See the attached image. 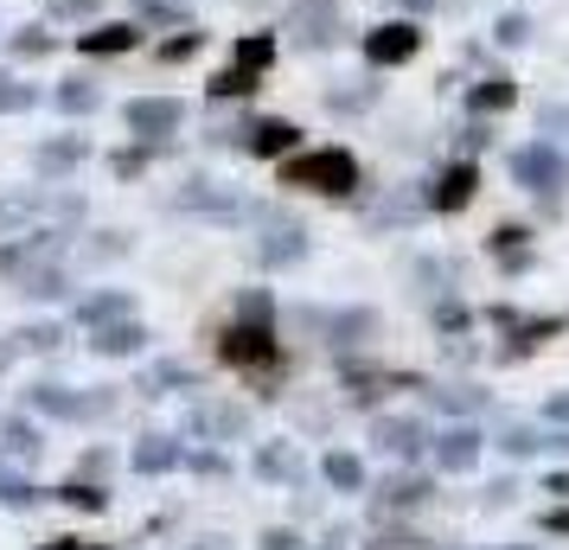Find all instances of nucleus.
<instances>
[{
	"label": "nucleus",
	"instance_id": "nucleus-1",
	"mask_svg": "<svg viewBox=\"0 0 569 550\" xmlns=\"http://www.w3.org/2000/svg\"><path fill=\"white\" fill-rule=\"evenodd\" d=\"M288 186H301V192H352L359 186V160L346 154V148H320V154H308V160H295L282 173Z\"/></svg>",
	"mask_w": 569,
	"mask_h": 550
},
{
	"label": "nucleus",
	"instance_id": "nucleus-4",
	"mask_svg": "<svg viewBox=\"0 0 569 550\" xmlns=\"http://www.w3.org/2000/svg\"><path fill=\"white\" fill-rule=\"evenodd\" d=\"M180 116L186 109L173 103V97H141V103H129V129L141 134V141H160V134L180 129Z\"/></svg>",
	"mask_w": 569,
	"mask_h": 550
},
{
	"label": "nucleus",
	"instance_id": "nucleus-15",
	"mask_svg": "<svg viewBox=\"0 0 569 550\" xmlns=\"http://www.w3.org/2000/svg\"><path fill=\"white\" fill-rule=\"evenodd\" d=\"M27 103H32V90H27V83H13L7 71H0V109H27Z\"/></svg>",
	"mask_w": 569,
	"mask_h": 550
},
{
	"label": "nucleus",
	"instance_id": "nucleus-7",
	"mask_svg": "<svg viewBox=\"0 0 569 550\" xmlns=\"http://www.w3.org/2000/svg\"><path fill=\"white\" fill-rule=\"evenodd\" d=\"M473 186H480L473 167H448V173L436 180V211H461L467 199H473Z\"/></svg>",
	"mask_w": 569,
	"mask_h": 550
},
{
	"label": "nucleus",
	"instance_id": "nucleus-11",
	"mask_svg": "<svg viewBox=\"0 0 569 550\" xmlns=\"http://www.w3.org/2000/svg\"><path fill=\"white\" fill-rule=\"evenodd\" d=\"M512 103V83L506 78H487L480 90H467V109H506Z\"/></svg>",
	"mask_w": 569,
	"mask_h": 550
},
{
	"label": "nucleus",
	"instance_id": "nucleus-6",
	"mask_svg": "<svg viewBox=\"0 0 569 550\" xmlns=\"http://www.w3.org/2000/svg\"><path fill=\"white\" fill-rule=\"evenodd\" d=\"M416 46H422V32L416 27H378V32H365V58L371 64H403V58H416Z\"/></svg>",
	"mask_w": 569,
	"mask_h": 550
},
{
	"label": "nucleus",
	"instance_id": "nucleus-18",
	"mask_svg": "<svg viewBox=\"0 0 569 550\" xmlns=\"http://www.w3.org/2000/svg\"><path fill=\"white\" fill-rule=\"evenodd\" d=\"M327 473H333L339 487H352V480H359V461H352V454H333V461H327Z\"/></svg>",
	"mask_w": 569,
	"mask_h": 550
},
{
	"label": "nucleus",
	"instance_id": "nucleus-17",
	"mask_svg": "<svg viewBox=\"0 0 569 550\" xmlns=\"http://www.w3.org/2000/svg\"><path fill=\"white\" fill-rule=\"evenodd\" d=\"M385 442H390V448H416V442H422V429H410V422H390Z\"/></svg>",
	"mask_w": 569,
	"mask_h": 550
},
{
	"label": "nucleus",
	"instance_id": "nucleus-8",
	"mask_svg": "<svg viewBox=\"0 0 569 550\" xmlns=\"http://www.w3.org/2000/svg\"><path fill=\"white\" fill-rule=\"evenodd\" d=\"M288 148H295V122H282V116L250 129V154H288Z\"/></svg>",
	"mask_w": 569,
	"mask_h": 550
},
{
	"label": "nucleus",
	"instance_id": "nucleus-13",
	"mask_svg": "<svg viewBox=\"0 0 569 550\" xmlns=\"http://www.w3.org/2000/svg\"><path fill=\"white\" fill-rule=\"evenodd\" d=\"M58 103L71 109V116H83V109H97V90H90V83H83V78H71V83H64V90H58Z\"/></svg>",
	"mask_w": 569,
	"mask_h": 550
},
{
	"label": "nucleus",
	"instance_id": "nucleus-20",
	"mask_svg": "<svg viewBox=\"0 0 569 550\" xmlns=\"http://www.w3.org/2000/svg\"><path fill=\"white\" fill-rule=\"evenodd\" d=\"M167 461H173V448H167V442H148V448H141V468H167Z\"/></svg>",
	"mask_w": 569,
	"mask_h": 550
},
{
	"label": "nucleus",
	"instance_id": "nucleus-19",
	"mask_svg": "<svg viewBox=\"0 0 569 550\" xmlns=\"http://www.w3.org/2000/svg\"><path fill=\"white\" fill-rule=\"evenodd\" d=\"M441 454H448L455 468H461V461H473V436H448V448H441Z\"/></svg>",
	"mask_w": 569,
	"mask_h": 550
},
{
	"label": "nucleus",
	"instance_id": "nucleus-12",
	"mask_svg": "<svg viewBox=\"0 0 569 550\" xmlns=\"http://www.w3.org/2000/svg\"><path fill=\"white\" fill-rule=\"evenodd\" d=\"M295 32H301V39H308V46H327V39H333V13H301V27H295Z\"/></svg>",
	"mask_w": 569,
	"mask_h": 550
},
{
	"label": "nucleus",
	"instance_id": "nucleus-16",
	"mask_svg": "<svg viewBox=\"0 0 569 550\" xmlns=\"http://www.w3.org/2000/svg\"><path fill=\"white\" fill-rule=\"evenodd\" d=\"M141 20H167V27H180L186 13L173 7V0H141Z\"/></svg>",
	"mask_w": 569,
	"mask_h": 550
},
{
	"label": "nucleus",
	"instance_id": "nucleus-22",
	"mask_svg": "<svg viewBox=\"0 0 569 550\" xmlns=\"http://www.w3.org/2000/svg\"><path fill=\"white\" fill-rule=\"evenodd\" d=\"M52 550H97V544H52Z\"/></svg>",
	"mask_w": 569,
	"mask_h": 550
},
{
	"label": "nucleus",
	"instance_id": "nucleus-21",
	"mask_svg": "<svg viewBox=\"0 0 569 550\" xmlns=\"http://www.w3.org/2000/svg\"><path fill=\"white\" fill-rule=\"evenodd\" d=\"M97 0H58V13H90Z\"/></svg>",
	"mask_w": 569,
	"mask_h": 550
},
{
	"label": "nucleus",
	"instance_id": "nucleus-3",
	"mask_svg": "<svg viewBox=\"0 0 569 550\" xmlns=\"http://www.w3.org/2000/svg\"><path fill=\"white\" fill-rule=\"evenodd\" d=\"M218 352H224L231 366H243V371H262V366H276V346H269V320H262V327H250V320H243V327H231Z\"/></svg>",
	"mask_w": 569,
	"mask_h": 550
},
{
	"label": "nucleus",
	"instance_id": "nucleus-10",
	"mask_svg": "<svg viewBox=\"0 0 569 550\" xmlns=\"http://www.w3.org/2000/svg\"><path fill=\"white\" fill-rule=\"evenodd\" d=\"M301 257V231L295 224H276V237L262 243V262H295Z\"/></svg>",
	"mask_w": 569,
	"mask_h": 550
},
{
	"label": "nucleus",
	"instance_id": "nucleus-9",
	"mask_svg": "<svg viewBox=\"0 0 569 550\" xmlns=\"http://www.w3.org/2000/svg\"><path fill=\"white\" fill-rule=\"evenodd\" d=\"M78 46H83V52H129L134 27H97V32H83Z\"/></svg>",
	"mask_w": 569,
	"mask_h": 550
},
{
	"label": "nucleus",
	"instance_id": "nucleus-2",
	"mask_svg": "<svg viewBox=\"0 0 569 550\" xmlns=\"http://www.w3.org/2000/svg\"><path fill=\"white\" fill-rule=\"evenodd\" d=\"M269 58H276L269 39H243V46H237V64L211 83V90H218V97H243V90H257V78L269 71Z\"/></svg>",
	"mask_w": 569,
	"mask_h": 550
},
{
	"label": "nucleus",
	"instance_id": "nucleus-14",
	"mask_svg": "<svg viewBox=\"0 0 569 550\" xmlns=\"http://www.w3.org/2000/svg\"><path fill=\"white\" fill-rule=\"evenodd\" d=\"M97 346H103V352H134V346H141V327H116V333L103 327V340Z\"/></svg>",
	"mask_w": 569,
	"mask_h": 550
},
{
	"label": "nucleus",
	"instance_id": "nucleus-5",
	"mask_svg": "<svg viewBox=\"0 0 569 550\" xmlns=\"http://www.w3.org/2000/svg\"><path fill=\"white\" fill-rule=\"evenodd\" d=\"M512 173L525 186H538V192H557V186H563V160L550 154L543 141H531V148H518L512 154Z\"/></svg>",
	"mask_w": 569,
	"mask_h": 550
}]
</instances>
